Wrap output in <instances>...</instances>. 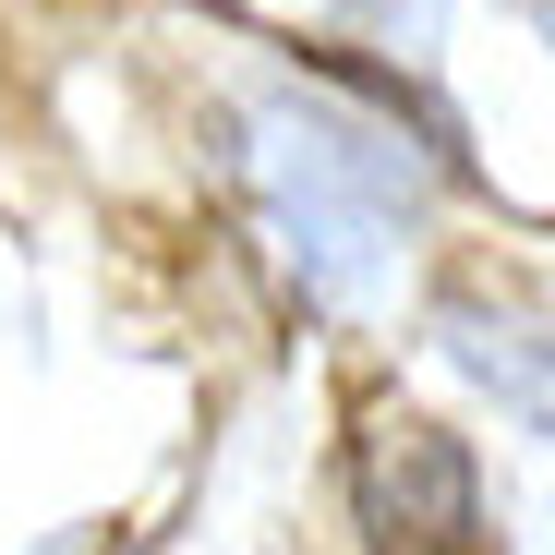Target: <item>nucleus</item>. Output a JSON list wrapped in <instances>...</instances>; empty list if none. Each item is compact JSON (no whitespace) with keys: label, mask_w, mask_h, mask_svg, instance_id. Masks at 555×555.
Masks as SVG:
<instances>
[{"label":"nucleus","mask_w":555,"mask_h":555,"mask_svg":"<svg viewBox=\"0 0 555 555\" xmlns=\"http://www.w3.org/2000/svg\"><path fill=\"white\" fill-rule=\"evenodd\" d=\"M362 519L387 555H472V459L435 423H375L362 435Z\"/></svg>","instance_id":"f257e3e1"}]
</instances>
